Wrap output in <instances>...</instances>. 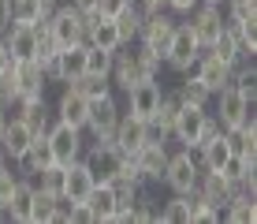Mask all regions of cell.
I'll use <instances>...</instances> for the list:
<instances>
[{"mask_svg": "<svg viewBox=\"0 0 257 224\" xmlns=\"http://www.w3.org/2000/svg\"><path fill=\"white\" fill-rule=\"evenodd\" d=\"M164 60L157 56V52H149L146 45L138 38L119 45L116 52H112V83L119 90H131L135 83H146V79H157V71H161Z\"/></svg>", "mask_w": 257, "mask_h": 224, "instance_id": "cell-1", "label": "cell"}, {"mask_svg": "<svg viewBox=\"0 0 257 224\" xmlns=\"http://www.w3.org/2000/svg\"><path fill=\"white\" fill-rule=\"evenodd\" d=\"M212 97H216V112H212V116L220 120V127H224V131H231V127H253V123H257L253 120V101L238 86L227 83L224 90H216Z\"/></svg>", "mask_w": 257, "mask_h": 224, "instance_id": "cell-2", "label": "cell"}, {"mask_svg": "<svg viewBox=\"0 0 257 224\" xmlns=\"http://www.w3.org/2000/svg\"><path fill=\"white\" fill-rule=\"evenodd\" d=\"M49 30L60 49L82 45L86 41V12H78L75 4H56V12L49 15Z\"/></svg>", "mask_w": 257, "mask_h": 224, "instance_id": "cell-3", "label": "cell"}, {"mask_svg": "<svg viewBox=\"0 0 257 224\" xmlns=\"http://www.w3.org/2000/svg\"><path fill=\"white\" fill-rule=\"evenodd\" d=\"M201 41L194 38V30L187 23H175V34H172V41H168V52H164V64L172 67V71H179V75H187V71L198 64V56H201Z\"/></svg>", "mask_w": 257, "mask_h": 224, "instance_id": "cell-4", "label": "cell"}, {"mask_svg": "<svg viewBox=\"0 0 257 224\" xmlns=\"http://www.w3.org/2000/svg\"><path fill=\"white\" fill-rule=\"evenodd\" d=\"M201 179V165L194 157V150H179V154H168V165H164V183L172 194H187L198 187Z\"/></svg>", "mask_w": 257, "mask_h": 224, "instance_id": "cell-5", "label": "cell"}, {"mask_svg": "<svg viewBox=\"0 0 257 224\" xmlns=\"http://www.w3.org/2000/svg\"><path fill=\"white\" fill-rule=\"evenodd\" d=\"M119 101L112 94H101V97H90V112H86V131L93 134V142H108L112 131H116L119 123Z\"/></svg>", "mask_w": 257, "mask_h": 224, "instance_id": "cell-6", "label": "cell"}, {"mask_svg": "<svg viewBox=\"0 0 257 224\" xmlns=\"http://www.w3.org/2000/svg\"><path fill=\"white\" fill-rule=\"evenodd\" d=\"M82 165L90 168L93 183H112V179L119 176L123 154H119V146H116L112 138H108V142H93V146L82 154Z\"/></svg>", "mask_w": 257, "mask_h": 224, "instance_id": "cell-7", "label": "cell"}, {"mask_svg": "<svg viewBox=\"0 0 257 224\" xmlns=\"http://www.w3.org/2000/svg\"><path fill=\"white\" fill-rule=\"evenodd\" d=\"M175 23H179V19H172V15H168V8H164V12H146V15H142L138 41L146 45L149 52H157V56L164 60L168 41H172V34H175Z\"/></svg>", "mask_w": 257, "mask_h": 224, "instance_id": "cell-8", "label": "cell"}, {"mask_svg": "<svg viewBox=\"0 0 257 224\" xmlns=\"http://www.w3.org/2000/svg\"><path fill=\"white\" fill-rule=\"evenodd\" d=\"M45 138H49V150H52V161H56V165H71V161L82 157V131L64 123V120H52Z\"/></svg>", "mask_w": 257, "mask_h": 224, "instance_id": "cell-9", "label": "cell"}, {"mask_svg": "<svg viewBox=\"0 0 257 224\" xmlns=\"http://www.w3.org/2000/svg\"><path fill=\"white\" fill-rule=\"evenodd\" d=\"M227 15H224V4H194L187 12V26L194 30V38L201 41V49H209L212 38L224 30Z\"/></svg>", "mask_w": 257, "mask_h": 224, "instance_id": "cell-10", "label": "cell"}, {"mask_svg": "<svg viewBox=\"0 0 257 224\" xmlns=\"http://www.w3.org/2000/svg\"><path fill=\"white\" fill-rule=\"evenodd\" d=\"M123 94H127V116L149 123L153 112H157V105H161V97H164V86L157 83V79H146V83H135L131 90H123Z\"/></svg>", "mask_w": 257, "mask_h": 224, "instance_id": "cell-11", "label": "cell"}, {"mask_svg": "<svg viewBox=\"0 0 257 224\" xmlns=\"http://www.w3.org/2000/svg\"><path fill=\"white\" fill-rule=\"evenodd\" d=\"M205 116H209L205 105H179V116H175V123H172V138L179 142L183 150H198V134H201Z\"/></svg>", "mask_w": 257, "mask_h": 224, "instance_id": "cell-12", "label": "cell"}, {"mask_svg": "<svg viewBox=\"0 0 257 224\" xmlns=\"http://www.w3.org/2000/svg\"><path fill=\"white\" fill-rule=\"evenodd\" d=\"M190 71L198 75V83L205 86L209 94H216V90H224L227 83H231V71H235V64H227V60L212 56V52H201V56H198V64H194Z\"/></svg>", "mask_w": 257, "mask_h": 224, "instance_id": "cell-13", "label": "cell"}, {"mask_svg": "<svg viewBox=\"0 0 257 224\" xmlns=\"http://www.w3.org/2000/svg\"><path fill=\"white\" fill-rule=\"evenodd\" d=\"M135 165H138V172L146 183H157V179H164V165H168V142L161 138H149L142 150H135Z\"/></svg>", "mask_w": 257, "mask_h": 224, "instance_id": "cell-14", "label": "cell"}, {"mask_svg": "<svg viewBox=\"0 0 257 224\" xmlns=\"http://www.w3.org/2000/svg\"><path fill=\"white\" fill-rule=\"evenodd\" d=\"M34 131L26 120H19V116H8V123H4V131H0V150H4V157L8 161H19L26 154V146L34 142Z\"/></svg>", "mask_w": 257, "mask_h": 224, "instance_id": "cell-15", "label": "cell"}, {"mask_svg": "<svg viewBox=\"0 0 257 224\" xmlns=\"http://www.w3.org/2000/svg\"><path fill=\"white\" fill-rule=\"evenodd\" d=\"M86 45H97V49H104V52H116L123 45L116 23H112L108 15H101L97 8H93V12H86Z\"/></svg>", "mask_w": 257, "mask_h": 224, "instance_id": "cell-16", "label": "cell"}, {"mask_svg": "<svg viewBox=\"0 0 257 224\" xmlns=\"http://www.w3.org/2000/svg\"><path fill=\"white\" fill-rule=\"evenodd\" d=\"M112 142L119 146L123 157H131L135 150H142V146L149 142V123H142V120H135V116L123 112L119 123H116V131H112Z\"/></svg>", "mask_w": 257, "mask_h": 224, "instance_id": "cell-17", "label": "cell"}, {"mask_svg": "<svg viewBox=\"0 0 257 224\" xmlns=\"http://www.w3.org/2000/svg\"><path fill=\"white\" fill-rule=\"evenodd\" d=\"M4 49L12 60H34L38 56V34H34V23H12L4 34Z\"/></svg>", "mask_w": 257, "mask_h": 224, "instance_id": "cell-18", "label": "cell"}, {"mask_svg": "<svg viewBox=\"0 0 257 224\" xmlns=\"http://www.w3.org/2000/svg\"><path fill=\"white\" fill-rule=\"evenodd\" d=\"M93 176H90V168L82 165V157L78 161H71V165H64V202H86L90 198V191H93Z\"/></svg>", "mask_w": 257, "mask_h": 224, "instance_id": "cell-19", "label": "cell"}, {"mask_svg": "<svg viewBox=\"0 0 257 224\" xmlns=\"http://www.w3.org/2000/svg\"><path fill=\"white\" fill-rule=\"evenodd\" d=\"M45 71L38 60H19L15 64V97H45Z\"/></svg>", "mask_w": 257, "mask_h": 224, "instance_id": "cell-20", "label": "cell"}, {"mask_svg": "<svg viewBox=\"0 0 257 224\" xmlns=\"http://www.w3.org/2000/svg\"><path fill=\"white\" fill-rule=\"evenodd\" d=\"M12 165H19V172H23L26 179H34V176L41 172V168H49V165H52V150H49L45 131H38V134H34V142L26 146V154H23L19 161H12Z\"/></svg>", "mask_w": 257, "mask_h": 224, "instance_id": "cell-21", "label": "cell"}, {"mask_svg": "<svg viewBox=\"0 0 257 224\" xmlns=\"http://www.w3.org/2000/svg\"><path fill=\"white\" fill-rule=\"evenodd\" d=\"M56 120H64L71 123V127H78V131H86V112H90V101H86L82 94H75L71 86H64V94H60V101H56Z\"/></svg>", "mask_w": 257, "mask_h": 224, "instance_id": "cell-22", "label": "cell"}, {"mask_svg": "<svg viewBox=\"0 0 257 224\" xmlns=\"http://www.w3.org/2000/svg\"><path fill=\"white\" fill-rule=\"evenodd\" d=\"M198 191H201V198H205V205H212L216 213H224V205L235 198V187L227 183V179L220 176V172H201Z\"/></svg>", "mask_w": 257, "mask_h": 224, "instance_id": "cell-23", "label": "cell"}, {"mask_svg": "<svg viewBox=\"0 0 257 224\" xmlns=\"http://www.w3.org/2000/svg\"><path fill=\"white\" fill-rule=\"evenodd\" d=\"M86 205H90L93 224H101V220H116V194H112V187H108V183H97L93 191H90V198H86Z\"/></svg>", "mask_w": 257, "mask_h": 224, "instance_id": "cell-24", "label": "cell"}, {"mask_svg": "<svg viewBox=\"0 0 257 224\" xmlns=\"http://www.w3.org/2000/svg\"><path fill=\"white\" fill-rule=\"evenodd\" d=\"M30 198H34V179L19 176V183H15L12 198H8V209H12V220H19V224H30Z\"/></svg>", "mask_w": 257, "mask_h": 224, "instance_id": "cell-25", "label": "cell"}, {"mask_svg": "<svg viewBox=\"0 0 257 224\" xmlns=\"http://www.w3.org/2000/svg\"><path fill=\"white\" fill-rule=\"evenodd\" d=\"M64 86H71L75 94H82L86 101H90V97H101V94H112V79L93 75V71H82L78 79H71V83H64Z\"/></svg>", "mask_w": 257, "mask_h": 224, "instance_id": "cell-26", "label": "cell"}, {"mask_svg": "<svg viewBox=\"0 0 257 224\" xmlns=\"http://www.w3.org/2000/svg\"><path fill=\"white\" fill-rule=\"evenodd\" d=\"M142 15H146V12H142L135 0H131V4L116 15V19H112V23H116V30H119V41H123V45L138 38V30H142Z\"/></svg>", "mask_w": 257, "mask_h": 224, "instance_id": "cell-27", "label": "cell"}, {"mask_svg": "<svg viewBox=\"0 0 257 224\" xmlns=\"http://www.w3.org/2000/svg\"><path fill=\"white\" fill-rule=\"evenodd\" d=\"M56 205H60L56 194L34 187V198H30V224H49L52 217H56Z\"/></svg>", "mask_w": 257, "mask_h": 224, "instance_id": "cell-28", "label": "cell"}, {"mask_svg": "<svg viewBox=\"0 0 257 224\" xmlns=\"http://www.w3.org/2000/svg\"><path fill=\"white\" fill-rule=\"evenodd\" d=\"M205 52H212V56H220V60H227V64H238V41H235V30L224 23V30L212 38V45Z\"/></svg>", "mask_w": 257, "mask_h": 224, "instance_id": "cell-29", "label": "cell"}, {"mask_svg": "<svg viewBox=\"0 0 257 224\" xmlns=\"http://www.w3.org/2000/svg\"><path fill=\"white\" fill-rule=\"evenodd\" d=\"M175 97H179L183 105H205V109H209V101H212V94L198 83V75H187V79H183V83L175 86Z\"/></svg>", "mask_w": 257, "mask_h": 224, "instance_id": "cell-30", "label": "cell"}, {"mask_svg": "<svg viewBox=\"0 0 257 224\" xmlns=\"http://www.w3.org/2000/svg\"><path fill=\"white\" fill-rule=\"evenodd\" d=\"M220 217L231 220V224H253L257 220V205H253V198H242V194H238V198H231V202L224 205Z\"/></svg>", "mask_w": 257, "mask_h": 224, "instance_id": "cell-31", "label": "cell"}, {"mask_svg": "<svg viewBox=\"0 0 257 224\" xmlns=\"http://www.w3.org/2000/svg\"><path fill=\"white\" fill-rule=\"evenodd\" d=\"M157 220H164V224H190V205H187V198H183V194H172L168 202H161Z\"/></svg>", "mask_w": 257, "mask_h": 224, "instance_id": "cell-32", "label": "cell"}, {"mask_svg": "<svg viewBox=\"0 0 257 224\" xmlns=\"http://www.w3.org/2000/svg\"><path fill=\"white\" fill-rule=\"evenodd\" d=\"M34 187H41V191L64 198V165H56V161H52L49 168H41V172L34 176Z\"/></svg>", "mask_w": 257, "mask_h": 224, "instance_id": "cell-33", "label": "cell"}, {"mask_svg": "<svg viewBox=\"0 0 257 224\" xmlns=\"http://www.w3.org/2000/svg\"><path fill=\"white\" fill-rule=\"evenodd\" d=\"M8 15H12V23H38V19H45L41 0H8Z\"/></svg>", "mask_w": 257, "mask_h": 224, "instance_id": "cell-34", "label": "cell"}, {"mask_svg": "<svg viewBox=\"0 0 257 224\" xmlns=\"http://www.w3.org/2000/svg\"><path fill=\"white\" fill-rule=\"evenodd\" d=\"M86 71H93V75H104V79H112V52L97 49V45H86Z\"/></svg>", "mask_w": 257, "mask_h": 224, "instance_id": "cell-35", "label": "cell"}, {"mask_svg": "<svg viewBox=\"0 0 257 224\" xmlns=\"http://www.w3.org/2000/svg\"><path fill=\"white\" fill-rule=\"evenodd\" d=\"M15 183H19V176L12 172V161H4L0 165V205H8V198H12Z\"/></svg>", "mask_w": 257, "mask_h": 224, "instance_id": "cell-36", "label": "cell"}, {"mask_svg": "<svg viewBox=\"0 0 257 224\" xmlns=\"http://www.w3.org/2000/svg\"><path fill=\"white\" fill-rule=\"evenodd\" d=\"M227 4V19H246V15H257V0H224Z\"/></svg>", "mask_w": 257, "mask_h": 224, "instance_id": "cell-37", "label": "cell"}, {"mask_svg": "<svg viewBox=\"0 0 257 224\" xmlns=\"http://www.w3.org/2000/svg\"><path fill=\"white\" fill-rule=\"evenodd\" d=\"M127 4H131V0H97V12L108 15V19H116V15H119Z\"/></svg>", "mask_w": 257, "mask_h": 224, "instance_id": "cell-38", "label": "cell"}, {"mask_svg": "<svg viewBox=\"0 0 257 224\" xmlns=\"http://www.w3.org/2000/svg\"><path fill=\"white\" fill-rule=\"evenodd\" d=\"M135 4L142 8V12H164V8H168V0H135Z\"/></svg>", "mask_w": 257, "mask_h": 224, "instance_id": "cell-39", "label": "cell"}, {"mask_svg": "<svg viewBox=\"0 0 257 224\" xmlns=\"http://www.w3.org/2000/svg\"><path fill=\"white\" fill-rule=\"evenodd\" d=\"M8 26H12V15H8V0H0V38L8 34Z\"/></svg>", "mask_w": 257, "mask_h": 224, "instance_id": "cell-40", "label": "cell"}, {"mask_svg": "<svg viewBox=\"0 0 257 224\" xmlns=\"http://www.w3.org/2000/svg\"><path fill=\"white\" fill-rule=\"evenodd\" d=\"M194 4H198V0H168V8H172V12H179V15H187Z\"/></svg>", "mask_w": 257, "mask_h": 224, "instance_id": "cell-41", "label": "cell"}, {"mask_svg": "<svg viewBox=\"0 0 257 224\" xmlns=\"http://www.w3.org/2000/svg\"><path fill=\"white\" fill-rule=\"evenodd\" d=\"M67 4H75L78 12H93V8H97V0H67Z\"/></svg>", "mask_w": 257, "mask_h": 224, "instance_id": "cell-42", "label": "cell"}, {"mask_svg": "<svg viewBox=\"0 0 257 224\" xmlns=\"http://www.w3.org/2000/svg\"><path fill=\"white\" fill-rule=\"evenodd\" d=\"M56 4H60V0H41V12L52 15V12H56Z\"/></svg>", "mask_w": 257, "mask_h": 224, "instance_id": "cell-43", "label": "cell"}, {"mask_svg": "<svg viewBox=\"0 0 257 224\" xmlns=\"http://www.w3.org/2000/svg\"><path fill=\"white\" fill-rule=\"evenodd\" d=\"M198 4H224V0H198Z\"/></svg>", "mask_w": 257, "mask_h": 224, "instance_id": "cell-44", "label": "cell"}, {"mask_svg": "<svg viewBox=\"0 0 257 224\" xmlns=\"http://www.w3.org/2000/svg\"><path fill=\"white\" fill-rule=\"evenodd\" d=\"M4 123H8V116H4V112H0V131H4Z\"/></svg>", "mask_w": 257, "mask_h": 224, "instance_id": "cell-45", "label": "cell"}, {"mask_svg": "<svg viewBox=\"0 0 257 224\" xmlns=\"http://www.w3.org/2000/svg\"><path fill=\"white\" fill-rule=\"evenodd\" d=\"M4 105H8V97H4V94H0V112H4Z\"/></svg>", "mask_w": 257, "mask_h": 224, "instance_id": "cell-46", "label": "cell"}]
</instances>
